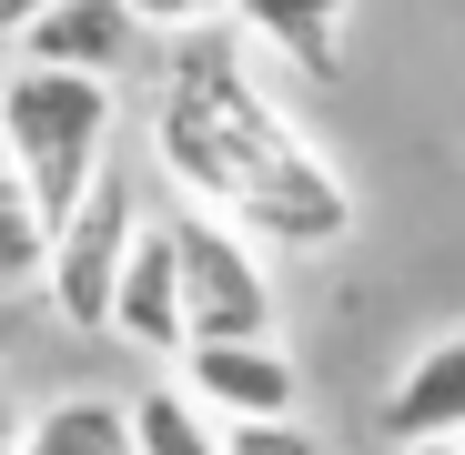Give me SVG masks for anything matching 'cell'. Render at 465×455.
<instances>
[{"instance_id":"6da1fadb","label":"cell","mask_w":465,"mask_h":455,"mask_svg":"<svg viewBox=\"0 0 465 455\" xmlns=\"http://www.w3.org/2000/svg\"><path fill=\"white\" fill-rule=\"evenodd\" d=\"M152 152H163V173L223 213L243 223V233L283 243V253H334L354 233V193L344 173L324 163L303 122H283L253 82V61L232 51L223 31H193L163 71V102H152Z\"/></svg>"},{"instance_id":"7a4b0ae2","label":"cell","mask_w":465,"mask_h":455,"mask_svg":"<svg viewBox=\"0 0 465 455\" xmlns=\"http://www.w3.org/2000/svg\"><path fill=\"white\" fill-rule=\"evenodd\" d=\"M0 163L41 193L51 233H61L82 213V193L112 173V82L102 71H61V61H21L0 82Z\"/></svg>"},{"instance_id":"3957f363","label":"cell","mask_w":465,"mask_h":455,"mask_svg":"<svg viewBox=\"0 0 465 455\" xmlns=\"http://www.w3.org/2000/svg\"><path fill=\"white\" fill-rule=\"evenodd\" d=\"M173 243H183V303H193V344H253L273 334V273L253 253L243 223L223 213H173Z\"/></svg>"},{"instance_id":"277c9868","label":"cell","mask_w":465,"mask_h":455,"mask_svg":"<svg viewBox=\"0 0 465 455\" xmlns=\"http://www.w3.org/2000/svg\"><path fill=\"white\" fill-rule=\"evenodd\" d=\"M132 233H142V203H132V183H122V173H102V183L82 193V213L51 233V273H41V293H51V314H61L71 334H112Z\"/></svg>"},{"instance_id":"5b68a950","label":"cell","mask_w":465,"mask_h":455,"mask_svg":"<svg viewBox=\"0 0 465 455\" xmlns=\"http://www.w3.org/2000/svg\"><path fill=\"white\" fill-rule=\"evenodd\" d=\"M183 385H193L223 425H273V415L303 405V374H293V354H283L273 334H253V344H193V354H183Z\"/></svg>"},{"instance_id":"8992f818","label":"cell","mask_w":465,"mask_h":455,"mask_svg":"<svg viewBox=\"0 0 465 455\" xmlns=\"http://www.w3.org/2000/svg\"><path fill=\"white\" fill-rule=\"evenodd\" d=\"M112 334L142 344V354H173V364L193 354V303H183V243H173V223H142V233H132Z\"/></svg>"},{"instance_id":"52a82bcc","label":"cell","mask_w":465,"mask_h":455,"mask_svg":"<svg viewBox=\"0 0 465 455\" xmlns=\"http://www.w3.org/2000/svg\"><path fill=\"white\" fill-rule=\"evenodd\" d=\"M21 51L31 61H61V71H102V82H122V71L142 61V21H132V0H51Z\"/></svg>"},{"instance_id":"ba28073f","label":"cell","mask_w":465,"mask_h":455,"mask_svg":"<svg viewBox=\"0 0 465 455\" xmlns=\"http://www.w3.org/2000/svg\"><path fill=\"white\" fill-rule=\"evenodd\" d=\"M232 21H243L263 51H283L303 82H334V71H344V21H354V0H232Z\"/></svg>"},{"instance_id":"9c48e42d","label":"cell","mask_w":465,"mask_h":455,"mask_svg":"<svg viewBox=\"0 0 465 455\" xmlns=\"http://www.w3.org/2000/svg\"><path fill=\"white\" fill-rule=\"evenodd\" d=\"M384 425H395V445H425V435H465V334L425 344L395 395H384Z\"/></svg>"},{"instance_id":"30bf717a","label":"cell","mask_w":465,"mask_h":455,"mask_svg":"<svg viewBox=\"0 0 465 455\" xmlns=\"http://www.w3.org/2000/svg\"><path fill=\"white\" fill-rule=\"evenodd\" d=\"M21 455H142V435H132V405L112 395H61L21 425Z\"/></svg>"},{"instance_id":"8fae6325","label":"cell","mask_w":465,"mask_h":455,"mask_svg":"<svg viewBox=\"0 0 465 455\" xmlns=\"http://www.w3.org/2000/svg\"><path fill=\"white\" fill-rule=\"evenodd\" d=\"M132 435H142V455H232V425L193 385H142L132 395Z\"/></svg>"},{"instance_id":"7c38bea8","label":"cell","mask_w":465,"mask_h":455,"mask_svg":"<svg viewBox=\"0 0 465 455\" xmlns=\"http://www.w3.org/2000/svg\"><path fill=\"white\" fill-rule=\"evenodd\" d=\"M41 273H51V213H41V193L11 163H0V293H21Z\"/></svg>"},{"instance_id":"4fadbf2b","label":"cell","mask_w":465,"mask_h":455,"mask_svg":"<svg viewBox=\"0 0 465 455\" xmlns=\"http://www.w3.org/2000/svg\"><path fill=\"white\" fill-rule=\"evenodd\" d=\"M132 21H142V31L193 41V31H223V21H232V0H132Z\"/></svg>"},{"instance_id":"5bb4252c","label":"cell","mask_w":465,"mask_h":455,"mask_svg":"<svg viewBox=\"0 0 465 455\" xmlns=\"http://www.w3.org/2000/svg\"><path fill=\"white\" fill-rule=\"evenodd\" d=\"M232 455H324V445L303 435L293 415H273V425H232Z\"/></svg>"},{"instance_id":"9a60e30c","label":"cell","mask_w":465,"mask_h":455,"mask_svg":"<svg viewBox=\"0 0 465 455\" xmlns=\"http://www.w3.org/2000/svg\"><path fill=\"white\" fill-rule=\"evenodd\" d=\"M41 11H51V0H0V41H31Z\"/></svg>"},{"instance_id":"2e32d148","label":"cell","mask_w":465,"mask_h":455,"mask_svg":"<svg viewBox=\"0 0 465 455\" xmlns=\"http://www.w3.org/2000/svg\"><path fill=\"white\" fill-rule=\"evenodd\" d=\"M21 425H31V415L11 405V385H0V455H21Z\"/></svg>"},{"instance_id":"e0dca14e","label":"cell","mask_w":465,"mask_h":455,"mask_svg":"<svg viewBox=\"0 0 465 455\" xmlns=\"http://www.w3.org/2000/svg\"><path fill=\"white\" fill-rule=\"evenodd\" d=\"M405 455H465V435H425V445H405Z\"/></svg>"}]
</instances>
